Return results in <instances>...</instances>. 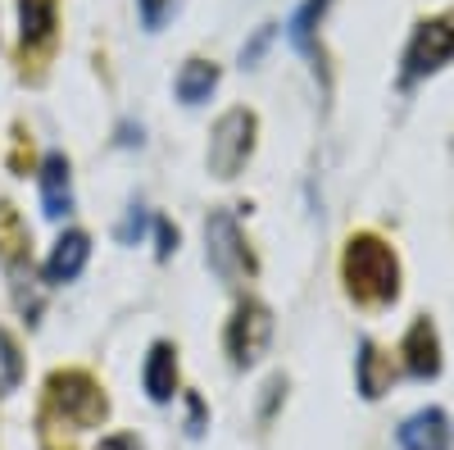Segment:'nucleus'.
I'll return each mask as SVG.
<instances>
[{
  "instance_id": "nucleus-1",
  "label": "nucleus",
  "mask_w": 454,
  "mask_h": 450,
  "mask_svg": "<svg viewBox=\"0 0 454 450\" xmlns=\"http://www.w3.org/2000/svg\"><path fill=\"white\" fill-rule=\"evenodd\" d=\"M340 278H346V291L355 305H395L400 300V259L372 233H355L346 241Z\"/></svg>"
},
{
  "instance_id": "nucleus-2",
  "label": "nucleus",
  "mask_w": 454,
  "mask_h": 450,
  "mask_svg": "<svg viewBox=\"0 0 454 450\" xmlns=\"http://www.w3.org/2000/svg\"><path fill=\"white\" fill-rule=\"evenodd\" d=\"M46 414L59 419V428H68V432H82V428L105 423L109 400L91 373L64 368V373H51V383H46Z\"/></svg>"
},
{
  "instance_id": "nucleus-3",
  "label": "nucleus",
  "mask_w": 454,
  "mask_h": 450,
  "mask_svg": "<svg viewBox=\"0 0 454 450\" xmlns=\"http://www.w3.org/2000/svg\"><path fill=\"white\" fill-rule=\"evenodd\" d=\"M205 259H209V269L227 282V287H246L259 264H254V255H250V241L241 233V223L232 209H214L205 218Z\"/></svg>"
},
{
  "instance_id": "nucleus-4",
  "label": "nucleus",
  "mask_w": 454,
  "mask_h": 450,
  "mask_svg": "<svg viewBox=\"0 0 454 450\" xmlns=\"http://www.w3.org/2000/svg\"><path fill=\"white\" fill-rule=\"evenodd\" d=\"M27 228L10 201H0V264L10 273V287H14V300L19 310L27 314V323H36L42 314V296H36V278H32V250H27Z\"/></svg>"
},
{
  "instance_id": "nucleus-5",
  "label": "nucleus",
  "mask_w": 454,
  "mask_h": 450,
  "mask_svg": "<svg viewBox=\"0 0 454 450\" xmlns=\"http://www.w3.org/2000/svg\"><path fill=\"white\" fill-rule=\"evenodd\" d=\"M454 59V10L436 14V19H423L413 28L409 46H404V59H400V87H413L441 73L445 64Z\"/></svg>"
},
{
  "instance_id": "nucleus-6",
  "label": "nucleus",
  "mask_w": 454,
  "mask_h": 450,
  "mask_svg": "<svg viewBox=\"0 0 454 450\" xmlns=\"http://www.w3.org/2000/svg\"><path fill=\"white\" fill-rule=\"evenodd\" d=\"M254 132H259V119L250 114V109H227L209 132V150H205L209 173L232 182L254 155Z\"/></svg>"
},
{
  "instance_id": "nucleus-7",
  "label": "nucleus",
  "mask_w": 454,
  "mask_h": 450,
  "mask_svg": "<svg viewBox=\"0 0 454 450\" xmlns=\"http://www.w3.org/2000/svg\"><path fill=\"white\" fill-rule=\"evenodd\" d=\"M269 342H273V310L263 305V300H241L232 310V319H227V328H223V351L232 359V368L237 373L254 368L269 355Z\"/></svg>"
},
{
  "instance_id": "nucleus-8",
  "label": "nucleus",
  "mask_w": 454,
  "mask_h": 450,
  "mask_svg": "<svg viewBox=\"0 0 454 450\" xmlns=\"http://www.w3.org/2000/svg\"><path fill=\"white\" fill-rule=\"evenodd\" d=\"M400 355H404V373L419 383H432L441 378V336H436V323L432 319H413L404 342H400Z\"/></svg>"
},
{
  "instance_id": "nucleus-9",
  "label": "nucleus",
  "mask_w": 454,
  "mask_h": 450,
  "mask_svg": "<svg viewBox=\"0 0 454 450\" xmlns=\"http://www.w3.org/2000/svg\"><path fill=\"white\" fill-rule=\"evenodd\" d=\"M400 450H450L454 446V423L445 409L427 405V409H413V414L395 428Z\"/></svg>"
},
{
  "instance_id": "nucleus-10",
  "label": "nucleus",
  "mask_w": 454,
  "mask_h": 450,
  "mask_svg": "<svg viewBox=\"0 0 454 450\" xmlns=\"http://www.w3.org/2000/svg\"><path fill=\"white\" fill-rule=\"evenodd\" d=\"M36 182H42V209L46 218H68L73 214V169L64 150H46L42 169H36Z\"/></svg>"
},
{
  "instance_id": "nucleus-11",
  "label": "nucleus",
  "mask_w": 454,
  "mask_h": 450,
  "mask_svg": "<svg viewBox=\"0 0 454 450\" xmlns=\"http://www.w3.org/2000/svg\"><path fill=\"white\" fill-rule=\"evenodd\" d=\"M87 259H91V237L73 228V233H64V237L51 246L46 264H42V278H46L51 287L78 282V278H82V269H87Z\"/></svg>"
},
{
  "instance_id": "nucleus-12",
  "label": "nucleus",
  "mask_w": 454,
  "mask_h": 450,
  "mask_svg": "<svg viewBox=\"0 0 454 450\" xmlns=\"http://www.w3.org/2000/svg\"><path fill=\"white\" fill-rule=\"evenodd\" d=\"M55 28H59V0H19V46L27 55L51 51Z\"/></svg>"
},
{
  "instance_id": "nucleus-13",
  "label": "nucleus",
  "mask_w": 454,
  "mask_h": 450,
  "mask_svg": "<svg viewBox=\"0 0 454 450\" xmlns=\"http://www.w3.org/2000/svg\"><path fill=\"white\" fill-rule=\"evenodd\" d=\"M141 387L155 405H168L177 396V346L173 342H155L145 355V368H141Z\"/></svg>"
},
{
  "instance_id": "nucleus-14",
  "label": "nucleus",
  "mask_w": 454,
  "mask_h": 450,
  "mask_svg": "<svg viewBox=\"0 0 454 450\" xmlns=\"http://www.w3.org/2000/svg\"><path fill=\"white\" fill-rule=\"evenodd\" d=\"M332 10V0H305L295 14H291V23H286V42L305 55V59H314V68L323 73V51H318V23H323V14Z\"/></svg>"
},
{
  "instance_id": "nucleus-15",
  "label": "nucleus",
  "mask_w": 454,
  "mask_h": 450,
  "mask_svg": "<svg viewBox=\"0 0 454 450\" xmlns=\"http://www.w3.org/2000/svg\"><path fill=\"white\" fill-rule=\"evenodd\" d=\"M391 364L382 359V351H377L368 336L359 342V355H355V387H359V396L364 400H382L387 391H391Z\"/></svg>"
},
{
  "instance_id": "nucleus-16",
  "label": "nucleus",
  "mask_w": 454,
  "mask_h": 450,
  "mask_svg": "<svg viewBox=\"0 0 454 450\" xmlns=\"http://www.w3.org/2000/svg\"><path fill=\"white\" fill-rule=\"evenodd\" d=\"M177 100L182 105H205L209 96H214V87H218V64L214 59H186L182 68H177Z\"/></svg>"
},
{
  "instance_id": "nucleus-17",
  "label": "nucleus",
  "mask_w": 454,
  "mask_h": 450,
  "mask_svg": "<svg viewBox=\"0 0 454 450\" xmlns=\"http://www.w3.org/2000/svg\"><path fill=\"white\" fill-rule=\"evenodd\" d=\"M19 383H23V351H19L14 336L0 328V396L19 391Z\"/></svg>"
},
{
  "instance_id": "nucleus-18",
  "label": "nucleus",
  "mask_w": 454,
  "mask_h": 450,
  "mask_svg": "<svg viewBox=\"0 0 454 450\" xmlns=\"http://www.w3.org/2000/svg\"><path fill=\"white\" fill-rule=\"evenodd\" d=\"M173 10H177V0H137V14H141V28L145 32H160Z\"/></svg>"
},
{
  "instance_id": "nucleus-19",
  "label": "nucleus",
  "mask_w": 454,
  "mask_h": 450,
  "mask_svg": "<svg viewBox=\"0 0 454 450\" xmlns=\"http://www.w3.org/2000/svg\"><path fill=\"white\" fill-rule=\"evenodd\" d=\"M155 241H160V246H155L160 259H168V255L177 250V228H173L168 218H155Z\"/></svg>"
},
{
  "instance_id": "nucleus-20",
  "label": "nucleus",
  "mask_w": 454,
  "mask_h": 450,
  "mask_svg": "<svg viewBox=\"0 0 454 450\" xmlns=\"http://www.w3.org/2000/svg\"><path fill=\"white\" fill-rule=\"evenodd\" d=\"M186 414H192V419H186V432H192V437H200L209 423H205V400L200 396H186Z\"/></svg>"
},
{
  "instance_id": "nucleus-21",
  "label": "nucleus",
  "mask_w": 454,
  "mask_h": 450,
  "mask_svg": "<svg viewBox=\"0 0 454 450\" xmlns=\"http://www.w3.org/2000/svg\"><path fill=\"white\" fill-rule=\"evenodd\" d=\"M141 233H145V209H141V205H132L128 223H123V228H119V241H128V246H132V241H137Z\"/></svg>"
},
{
  "instance_id": "nucleus-22",
  "label": "nucleus",
  "mask_w": 454,
  "mask_h": 450,
  "mask_svg": "<svg viewBox=\"0 0 454 450\" xmlns=\"http://www.w3.org/2000/svg\"><path fill=\"white\" fill-rule=\"evenodd\" d=\"M96 450H141V441L132 432H109V437H100Z\"/></svg>"
},
{
  "instance_id": "nucleus-23",
  "label": "nucleus",
  "mask_w": 454,
  "mask_h": 450,
  "mask_svg": "<svg viewBox=\"0 0 454 450\" xmlns=\"http://www.w3.org/2000/svg\"><path fill=\"white\" fill-rule=\"evenodd\" d=\"M269 36H273V28H259V36H254V42L241 51V64H254L259 59V51H263V42H269Z\"/></svg>"
}]
</instances>
